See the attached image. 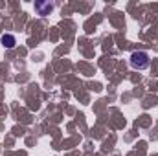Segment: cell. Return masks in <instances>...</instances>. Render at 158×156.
I'll return each mask as SVG.
<instances>
[{
	"mask_svg": "<svg viewBox=\"0 0 158 156\" xmlns=\"http://www.w3.org/2000/svg\"><path fill=\"white\" fill-rule=\"evenodd\" d=\"M35 9L39 11V15H50V11L53 9V4H50V2H37L35 4Z\"/></svg>",
	"mask_w": 158,
	"mask_h": 156,
	"instance_id": "cell-2",
	"label": "cell"
},
{
	"mask_svg": "<svg viewBox=\"0 0 158 156\" xmlns=\"http://www.w3.org/2000/svg\"><path fill=\"white\" fill-rule=\"evenodd\" d=\"M131 66L134 70H145L149 66V53L147 51H142V50L132 51L131 53Z\"/></svg>",
	"mask_w": 158,
	"mask_h": 156,
	"instance_id": "cell-1",
	"label": "cell"
},
{
	"mask_svg": "<svg viewBox=\"0 0 158 156\" xmlns=\"http://www.w3.org/2000/svg\"><path fill=\"white\" fill-rule=\"evenodd\" d=\"M2 44H4L6 48H9V50H11V48H15L17 39H15L13 35H9V33H7V35H4V37H2Z\"/></svg>",
	"mask_w": 158,
	"mask_h": 156,
	"instance_id": "cell-3",
	"label": "cell"
}]
</instances>
